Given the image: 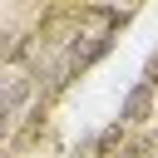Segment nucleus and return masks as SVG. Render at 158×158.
I'll return each mask as SVG.
<instances>
[{"instance_id":"f257e3e1","label":"nucleus","mask_w":158,"mask_h":158,"mask_svg":"<svg viewBox=\"0 0 158 158\" xmlns=\"http://www.w3.org/2000/svg\"><path fill=\"white\" fill-rule=\"evenodd\" d=\"M109 44H114V35H109V30L74 35V40H69V49H64V64H59V84H69V79L89 74V69H94V64L109 54Z\"/></svg>"},{"instance_id":"f03ea898","label":"nucleus","mask_w":158,"mask_h":158,"mask_svg":"<svg viewBox=\"0 0 158 158\" xmlns=\"http://www.w3.org/2000/svg\"><path fill=\"white\" fill-rule=\"evenodd\" d=\"M30 99H35V74H10L0 84V133L15 123L20 109H30Z\"/></svg>"},{"instance_id":"7ed1b4c3","label":"nucleus","mask_w":158,"mask_h":158,"mask_svg":"<svg viewBox=\"0 0 158 158\" xmlns=\"http://www.w3.org/2000/svg\"><path fill=\"white\" fill-rule=\"evenodd\" d=\"M153 109H158V89L138 79V84L123 94V104H118V123H123V128H138V123L153 118Z\"/></svg>"},{"instance_id":"20e7f679","label":"nucleus","mask_w":158,"mask_h":158,"mask_svg":"<svg viewBox=\"0 0 158 158\" xmlns=\"http://www.w3.org/2000/svg\"><path fill=\"white\" fill-rule=\"evenodd\" d=\"M123 143H128V128L114 118L109 128H99V133H94V148H89V153H94V158H114V153H123Z\"/></svg>"},{"instance_id":"39448f33","label":"nucleus","mask_w":158,"mask_h":158,"mask_svg":"<svg viewBox=\"0 0 158 158\" xmlns=\"http://www.w3.org/2000/svg\"><path fill=\"white\" fill-rule=\"evenodd\" d=\"M153 148H158V138H148V133H138V138H128V143H123V153H118V158H148Z\"/></svg>"},{"instance_id":"423d86ee","label":"nucleus","mask_w":158,"mask_h":158,"mask_svg":"<svg viewBox=\"0 0 158 158\" xmlns=\"http://www.w3.org/2000/svg\"><path fill=\"white\" fill-rule=\"evenodd\" d=\"M143 84H153V89H158V54H153V59L143 64Z\"/></svg>"}]
</instances>
